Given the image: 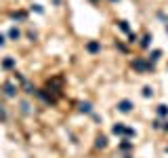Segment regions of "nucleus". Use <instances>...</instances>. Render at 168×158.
<instances>
[{
	"label": "nucleus",
	"instance_id": "f257e3e1",
	"mask_svg": "<svg viewBox=\"0 0 168 158\" xmlns=\"http://www.w3.org/2000/svg\"><path fill=\"white\" fill-rule=\"evenodd\" d=\"M113 133H116V135H128V137H130V135H135L132 129H126V127H122V124H116V127H113Z\"/></svg>",
	"mask_w": 168,
	"mask_h": 158
},
{
	"label": "nucleus",
	"instance_id": "f03ea898",
	"mask_svg": "<svg viewBox=\"0 0 168 158\" xmlns=\"http://www.w3.org/2000/svg\"><path fill=\"white\" fill-rule=\"evenodd\" d=\"M118 110H120V112H124V114H126V112H130V110H132V103H130L128 99H122V101L118 103Z\"/></svg>",
	"mask_w": 168,
	"mask_h": 158
},
{
	"label": "nucleus",
	"instance_id": "7ed1b4c3",
	"mask_svg": "<svg viewBox=\"0 0 168 158\" xmlns=\"http://www.w3.org/2000/svg\"><path fill=\"white\" fill-rule=\"evenodd\" d=\"M132 65H135V70H139V72H145V70H149V65H147L145 61H141V59H137Z\"/></svg>",
	"mask_w": 168,
	"mask_h": 158
},
{
	"label": "nucleus",
	"instance_id": "20e7f679",
	"mask_svg": "<svg viewBox=\"0 0 168 158\" xmlns=\"http://www.w3.org/2000/svg\"><path fill=\"white\" fill-rule=\"evenodd\" d=\"M15 91H17V89H15L11 82H7V84H4V93H7L9 97H13V95H15Z\"/></svg>",
	"mask_w": 168,
	"mask_h": 158
},
{
	"label": "nucleus",
	"instance_id": "39448f33",
	"mask_svg": "<svg viewBox=\"0 0 168 158\" xmlns=\"http://www.w3.org/2000/svg\"><path fill=\"white\" fill-rule=\"evenodd\" d=\"M88 51H90V53H97V51H99V44H97V42H88Z\"/></svg>",
	"mask_w": 168,
	"mask_h": 158
},
{
	"label": "nucleus",
	"instance_id": "423d86ee",
	"mask_svg": "<svg viewBox=\"0 0 168 158\" xmlns=\"http://www.w3.org/2000/svg\"><path fill=\"white\" fill-rule=\"evenodd\" d=\"M105 146H107V139H105L103 135H101V137L97 139V148H105Z\"/></svg>",
	"mask_w": 168,
	"mask_h": 158
},
{
	"label": "nucleus",
	"instance_id": "0eeeda50",
	"mask_svg": "<svg viewBox=\"0 0 168 158\" xmlns=\"http://www.w3.org/2000/svg\"><path fill=\"white\" fill-rule=\"evenodd\" d=\"M158 114H160V116H166V114H168V108H166V105H158Z\"/></svg>",
	"mask_w": 168,
	"mask_h": 158
},
{
	"label": "nucleus",
	"instance_id": "6e6552de",
	"mask_svg": "<svg viewBox=\"0 0 168 158\" xmlns=\"http://www.w3.org/2000/svg\"><path fill=\"white\" fill-rule=\"evenodd\" d=\"M9 36H11L13 40H17V38H19V30H17V28H13V30L9 32Z\"/></svg>",
	"mask_w": 168,
	"mask_h": 158
},
{
	"label": "nucleus",
	"instance_id": "1a4fd4ad",
	"mask_svg": "<svg viewBox=\"0 0 168 158\" xmlns=\"http://www.w3.org/2000/svg\"><path fill=\"white\" fill-rule=\"evenodd\" d=\"M2 65H4V67H13V65H15V61L9 57V59H4V61H2Z\"/></svg>",
	"mask_w": 168,
	"mask_h": 158
},
{
	"label": "nucleus",
	"instance_id": "9d476101",
	"mask_svg": "<svg viewBox=\"0 0 168 158\" xmlns=\"http://www.w3.org/2000/svg\"><path fill=\"white\" fill-rule=\"evenodd\" d=\"M153 93H151V89L149 86H145V89H143V97H151Z\"/></svg>",
	"mask_w": 168,
	"mask_h": 158
},
{
	"label": "nucleus",
	"instance_id": "9b49d317",
	"mask_svg": "<svg viewBox=\"0 0 168 158\" xmlns=\"http://www.w3.org/2000/svg\"><path fill=\"white\" fill-rule=\"evenodd\" d=\"M80 110H82V112H90V103H82Z\"/></svg>",
	"mask_w": 168,
	"mask_h": 158
},
{
	"label": "nucleus",
	"instance_id": "f8f14e48",
	"mask_svg": "<svg viewBox=\"0 0 168 158\" xmlns=\"http://www.w3.org/2000/svg\"><path fill=\"white\" fill-rule=\"evenodd\" d=\"M158 57H160V51H153V53H151V55H149V59H153V61H156V59H158Z\"/></svg>",
	"mask_w": 168,
	"mask_h": 158
},
{
	"label": "nucleus",
	"instance_id": "ddd939ff",
	"mask_svg": "<svg viewBox=\"0 0 168 158\" xmlns=\"http://www.w3.org/2000/svg\"><path fill=\"white\" fill-rule=\"evenodd\" d=\"M120 28H122L124 32H128V26H126V21H120Z\"/></svg>",
	"mask_w": 168,
	"mask_h": 158
},
{
	"label": "nucleus",
	"instance_id": "4468645a",
	"mask_svg": "<svg viewBox=\"0 0 168 158\" xmlns=\"http://www.w3.org/2000/svg\"><path fill=\"white\" fill-rule=\"evenodd\" d=\"M2 44H4V36H2V34H0V47H2Z\"/></svg>",
	"mask_w": 168,
	"mask_h": 158
},
{
	"label": "nucleus",
	"instance_id": "2eb2a0df",
	"mask_svg": "<svg viewBox=\"0 0 168 158\" xmlns=\"http://www.w3.org/2000/svg\"><path fill=\"white\" fill-rule=\"evenodd\" d=\"M166 30H168V28H166Z\"/></svg>",
	"mask_w": 168,
	"mask_h": 158
}]
</instances>
